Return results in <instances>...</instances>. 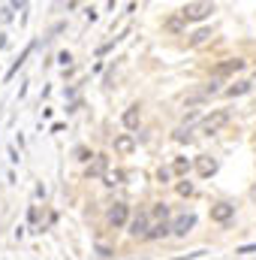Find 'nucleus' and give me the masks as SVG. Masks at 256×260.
I'll return each instance as SVG.
<instances>
[{
	"mask_svg": "<svg viewBox=\"0 0 256 260\" xmlns=\"http://www.w3.org/2000/svg\"><path fill=\"white\" fill-rule=\"evenodd\" d=\"M124 179V173H106V185H118Z\"/></svg>",
	"mask_w": 256,
	"mask_h": 260,
	"instance_id": "18",
	"label": "nucleus"
},
{
	"mask_svg": "<svg viewBox=\"0 0 256 260\" xmlns=\"http://www.w3.org/2000/svg\"><path fill=\"white\" fill-rule=\"evenodd\" d=\"M211 12H214V3H208V0H193V3H184L181 18H184V21H202V18H208Z\"/></svg>",
	"mask_w": 256,
	"mask_h": 260,
	"instance_id": "1",
	"label": "nucleus"
},
{
	"mask_svg": "<svg viewBox=\"0 0 256 260\" xmlns=\"http://www.w3.org/2000/svg\"><path fill=\"white\" fill-rule=\"evenodd\" d=\"M139 118H142L139 106H130L127 112H124V127H127V130H136V127H139Z\"/></svg>",
	"mask_w": 256,
	"mask_h": 260,
	"instance_id": "9",
	"label": "nucleus"
},
{
	"mask_svg": "<svg viewBox=\"0 0 256 260\" xmlns=\"http://www.w3.org/2000/svg\"><path fill=\"white\" fill-rule=\"evenodd\" d=\"M238 70H244V61H241V58H232V61H226V64L217 67V73H238Z\"/></svg>",
	"mask_w": 256,
	"mask_h": 260,
	"instance_id": "13",
	"label": "nucleus"
},
{
	"mask_svg": "<svg viewBox=\"0 0 256 260\" xmlns=\"http://www.w3.org/2000/svg\"><path fill=\"white\" fill-rule=\"evenodd\" d=\"M196 170H199V176H214L217 173V160L208 157V154H199L196 157Z\"/></svg>",
	"mask_w": 256,
	"mask_h": 260,
	"instance_id": "6",
	"label": "nucleus"
},
{
	"mask_svg": "<svg viewBox=\"0 0 256 260\" xmlns=\"http://www.w3.org/2000/svg\"><path fill=\"white\" fill-rule=\"evenodd\" d=\"M136 148V139L130 136V133H121V136H115V151L118 154H130Z\"/></svg>",
	"mask_w": 256,
	"mask_h": 260,
	"instance_id": "8",
	"label": "nucleus"
},
{
	"mask_svg": "<svg viewBox=\"0 0 256 260\" xmlns=\"http://www.w3.org/2000/svg\"><path fill=\"white\" fill-rule=\"evenodd\" d=\"M232 215H235V206H229V203H214L211 206V221H217V224H226Z\"/></svg>",
	"mask_w": 256,
	"mask_h": 260,
	"instance_id": "3",
	"label": "nucleus"
},
{
	"mask_svg": "<svg viewBox=\"0 0 256 260\" xmlns=\"http://www.w3.org/2000/svg\"><path fill=\"white\" fill-rule=\"evenodd\" d=\"M169 233H172V224H166V221H157V224L151 227L148 239H163V236H169Z\"/></svg>",
	"mask_w": 256,
	"mask_h": 260,
	"instance_id": "10",
	"label": "nucleus"
},
{
	"mask_svg": "<svg viewBox=\"0 0 256 260\" xmlns=\"http://www.w3.org/2000/svg\"><path fill=\"white\" fill-rule=\"evenodd\" d=\"M250 88H253V82H235L232 88H226V94H229V97H241V94H247Z\"/></svg>",
	"mask_w": 256,
	"mask_h": 260,
	"instance_id": "12",
	"label": "nucleus"
},
{
	"mask_svg": "<svg viewBox=\"0 0 256 260\" xmlns=\"http://www.w3.org/2000/svg\"><path fill=\"white\" fill-rule=\"evenodd\" d=\"M226 121H229V109H214L208 118H202V127H199V130L211 136V133H217V130L223 127Z\"/></svg>",
	"mask_w": 256,
	"mask_h": 260,
	"instance_id": "2",
	"label": "nucleus"
},
{
	"mask_svg": "<svg viewBox=\"0 0 256 260\" xmlns=\"http://www.w3.org/2000/svg\"><path fill=\"white\" fill-rule=\"evenodd\" d=\"M217 91H220V79H211V82L202 88V94H205V97H211V94H217Z\"/></svg>",
	"mask_w": 256,
	"mask_h": 260,
	"instance_id": "17",
	"label": "nucleus"
},
{
	"mask_svg": "<svg viewBox=\"0 0 256 260\" xmlns=\"http://www.w3.org/2000/svg\"><path fill=\"white\" fill-rule=\"evenodd\" d=\"M58 61H61V64H64V67H69V64H72V58H69V52H64V55H61Z\"/></svg>",
	"mask_w": 256,
	"mask_h": 260,
	"instance_id": "22",
	"label": "nucleus"
},
{
	"mask_svg": "<svg viewBox=\"0 0 256 260\" xmlns=\"http://www.w3.org/2000/svg\"><path fill=\"white\" fill-rule=\"evenodd\" d=\"M130 233H133V236H148V233H151V227H148V215H136V218L130 221Z\"/></svg>",
	"mask_w": 256,
	"mask_h": 260,
	"instance_id": "7",
	"label": "nucleus"
},
{
	"mask_svg": "<svg viewBox=\"0 0 256 260\" xmlns=\"http://www.w3.org/2000/svg\"><path fill=\"white\" fill-rule=\"evenodd\" d=\"M250 251H256V245H247V248H241L238 254H250Z\"/></svg>",
	"mask_w": 256,
	"mask_h": 260,
	"instance_id": "23",
	"label": "nucleus"
},
{
	"mask_svg": "<svg viewBox=\"0 0 256 260\" xmlns=\"http://www.w3.org/2000/svg\"><path fill=\"white\" fill-rule=\"evenodd\" d=\"M106 173V154H94V164L88 167V176H100Z\"/></svg>",
	"mask_w": 256,
	"mask_h": 260,
	"instance_id": "11",
	"label": "nucleus"
},
{
	"mask_svg": "<svg viewBox=\"0 0 256 260\" xmlns=\"http://www.w3.org/2000/svg\"><path fill=\"white\" fill-rule=\"evenodd\" d=\"M169 176H172V170H160V173H157L160 182H169Z\"/></svg>",
	"mask_w": 256,
	"mask_h": 260,
	"instance_id": "21",
	"label": "nucleus"
},
{
	"mask_svg": "<svg viewBox=\"0 0 256 260\" xmlns=\"http://www.w3.org/2000/svg\"><path fill=\"white\" fill-rule=\"evenodd\" d=\"M211 40V30H196L190 37V46H202V43H208Z\"/></svg>",
	"mask_w": 256,
	"mask_h": 260,
	"instance_id": "15",
	"label": "nucleus"
},
{
	"mask_svg": "<svg viewBox=\"0 0 256 260\" xmlns=\"http://www.w3.org/2000/svg\"><path fill=\"white\" fill-rule=\"evenodd\" d=\"M154 215H157L160 221H166V215H169V209H166L163 203H157V206H154Z\"/></svg>",
	"mask_w": 256,
	"mask_h": 260,
	"instance_id": "19",
	"label": "nucleus"
},
{
	"mask_svg": "<svg viewBox=\"0 0 256 260\" xmlns=\"http://www.w3.org/2000/svg\"><path fill=\"white\" fill-rule=\"evenodd\" d=\"M178 194L181 197H193V185L190 182H181V185H178Z\"/></svg>",
	"mask_w": 256,
	"mask_h": 260,
	"instance_id": "20",
	"label": "nucleus"
},
{
	"mask_svg": "<svg viewBox=\"0 0 256 260\" xmlns=\"http://www.w3.org/2000/svg\"><path fill=\"white\" fill-rule=\"evenodd\" d=\"M172 173H175V176H187V173H190V160H187V157H175Z\"/></svg>",
	"mask_w": 256,
	"mask_h": 260,
	"instance_id": "14",
	"label": "nucleus"
},
{
	"mask_svg": "<svg viewBox=\"0 0 256 260\" xmlns=\"http://www.w3.org/2000/svg\"><path fill=\"white\" fill-rule=\"evenodd\" d=\"M253 88H256V73H253Z\"/></svg>",
	"mask_w": 256,
	"mask_h": 260,
	"instance_id": "24",
	"label": "nucleus"
},
{
	"mask_svg": "<svg viewBox=\"0 0 256 260\" xmlns=\"http://www.w3.org/2000/svg\"><path fill=\"white\" fill-rule=\"evenodd\" d=\"M193 227H196V215H181V218H175L172 233H175V236H187Z\"/></svg>",
	"mask_w": 256,
	"mask_h": 260,
	"instance_id": "5",
	"label": "nucleus"
},
{
	"mask_svg": "<svg viewBox=\"0 0 256 260\" xmlns=\"http://www.w3.org/2000/svg\"><path fill=\"white\" fill-rule=\"evenodd\" d=\"M175 142H193V130L190 127H178L175 130Z\"/></svg>",
	"mask_w": 256,
	"mask_h": 260,
	"instance_id": "16",
	"label": "nucleus"
},
{
	"mask_svg": "<svg viewBox=\"0 0 256 260\" xmlns=\"http://www.w3.org/2000/svg\"><path fill=\"white\" fill-rule=\"evenodd\" d=\"M127 218H130L127 203H115V206L109 209V224H112V227H121V224H127Z\"/></svg>",
	"mask_w": 256,
	"mask_h": 260,
	"instance_id": "4",
	"label": "nucleus"
}]
</instances>
